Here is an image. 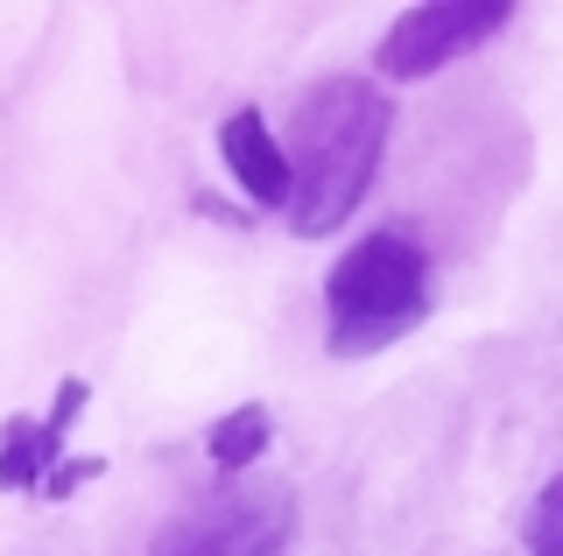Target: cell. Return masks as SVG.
Returning a JSON list of instances; mask_svg holds the SVG:
<instances>
[{"label":"cell","mask_w":563,"mask_h":556,"mask_svg":"<svg viewBox=\"0 0 563 556\" xmlns=\"http://www.w3.org/2000/svg\"><path fill=\"white\" fill-rule=\"evenodd\" d=\"M289 549H296V486L246 472L184 500L148 535V556H289Z\"/></svg>","instance_id":"obj_3"},{"label":"cell","mask_w":563,"mask_h":556,"mask_svg":"<svg viewBox=\"0 0 563 556\" xmlns=\"http://www.w3.org/2000/svg\"><path fill=\"white\" fill-rule=\"evenodd\" d=\"M219 163L225 177L246 190V204H261V212H289V155H282L275 127L261 107H233L219 120Z\"/></svg>","instance_id":"obj_6"},{"label":"cell","mask_w":563,"mask_h":556,"mask_svg":"<svg viewBox=\"0 0 563 556\" xmlns=\"http://www.w3.org/2000/svg\"><path fill=\"white\" fill-rule=\"evenodd\" d=\"M507 22H515L507 0H422V8L395 14V29L374 43V71L395 85H416L457 57H472L479 43H493Z\"/></svg>","instance_id":"obj_4"},{"label":"cell","mask_w":563,"mask_h":556,"mask_svg":"<svg viewBox=\"0 0 563 556\" xmlns=\"http://www.w3.org/2000/svg\"><path fill=\"white\" fill-rule=\"evenodd\" d=\"M268 444H275V415L261 409V402H240V409H225L219 423L205 430V458L219 465L225 479H240V472H254L261 458H268Z\"/></svg>","instance_id":"obj_7"},{"label":"cell","mask_w":563,"mask_h":556,"mask_svg":"<svg viewBox=\"0 0 563 556\" xmlns=\"http://www.w3.org/2000/svg\"><path fill=\"white\" fill-rule=\"evenodd\" d=\"M99 472H106V458H64L57 472L43 479V493H49V500H64V493H78L85 479H99Z\"/></svg>","instance_id":"obj_9"},{"label":"cell","mask_w":563,"mask_h":556,"mask_svg":"<svg viewBox=\"0 0 563 556\" xmlns=\"http://www.w3.org/2000/svg\"><path fill=\"white\" fill-rule=\"evenodd\" d=\"M430 318V254L401 225H374L324 275V353L374 359Z\"/></svg>","instance_id":"obj_2"},{"label":"cell","mask_w":563,"mask_h":556,"mask_svg":"<svg viewBox=\"0 0 563 556\" xmlns=\"http://www.w3.org/2000/svg\"><path fill=\"white\" fill-rule=\"evenodd\" d=\"M92 388L85 380H64L49 415H8L0 423V493H35L57 465L70 458V423L85 415Z\"/></svg>","instance_id":"obj_5"},{"label":"cell","mask_w":563,"mask_h":556,"mask_svg":"<svg viewBox=\"0 0 563 556\" xmlns=\"http://www.w3.org/2000/svg\"><path fill=\"white\" fill-rule=\"evenodd\" d=\"M395 142V99L374 78H317L296 99L289 120V233L296 240H331L360 212V198L380 177V155Z\"/></svg>","instance_id":"obj_1"},{"label":"cell","mask_w":563,"mask_h":556,"mask_svg":"<svg viewBox=\"0 0 563 556\" xmlns=\"http://www.w3.org/2000/svg\"><path fill=\"white\" fill-rule=\"evenodd\" d=\"M521 549L528 556H563V472L536 493V508L521 521Z\"/></svg>","instance_id":"obj_8"}]
</instances>
